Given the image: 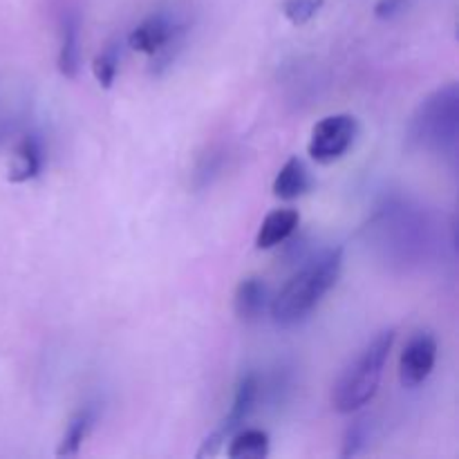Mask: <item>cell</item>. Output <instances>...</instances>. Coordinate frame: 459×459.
I'll use <instances>...</instances> for the list:
<instances>
[{"label":"cell","mask_w":459,"mask_h":459,"mask_svg":"<svg viewBox=\"0 0 459 459\" xmlns=\"http://www.w3.org/2000/svg\"><path fill=\"white\" fill-rule=\"evenodd\" d=\"M45 164V152L43 142L36 134H27L21 139L16 146V155H13V166L9 169L7 179L12 184H22L36 179L43 170Z\"/></svg>","instance_id":"cell-11"},{"label":"cell","mask_w":459,"mask_h":459,"mask_svg":"<svg viewBox=\"0 0 459 459\" xmlns=\"http://www.w3.org/2000/svg\"><path fill=\"white\" fill-rule=\"evenodd\" d=\"M119 43H108L92 61V74L103 90H110L119 72Z\"/></svg>","instance_id":"cell-15"},{"label":"cell","mask_w":459,"mask_h":459,"mask_svg":"<svg viewBox=\"0 0 459 459\" xmlns=\"http://www.w3.org/2000/svg\"><path fill=\"white\" fill-rule=\"evenodd\" d=\"M459 130V90L455 83L430 94L417 108L411 139L435 152H455Z\"/></svg>","instance_id":"cell-3"},{"label":"cell","mask_w":459,"mask_h":459,"mask_svg":"<svg viewBox=\"0 0 459 459\" xmlns=\"http://www.w3.org/2000/svg\"><path fill=\"white\" fill-rule=\"evenodd\" d=\"M408 0H379V3L375 4V16L379 18V21H390V18L399 16V13L406 9Z\"/></svg>","instance_id":"cell-18"},{"label":"cell","mask_w":459,"mask_h":459,"mask_svg":"<svg viewBox=\"0 0 459 459\" xmlns=\"http://www.w3.org/2000/svg\"><path fill=\"white\" fill-rule=\"evenodd\" d=\"M94 421H97V406H83L81 411H76L72 415V420L67 421V429L63 433L61 442H58L56 455L58 457H74L79 455L81 446L88 439L90 430L94 429Z\"/></svg>","instance_id":"cell-13"},{"label":"cell","mask_w":459,"mask_h":459,"mask_svg":"<svg viewBox=\"0 0 459 459\" xmlns=\"http://www.w3.org/2000/svg\"><path fill=\"white\" fill-rule=\"evenodd\" d=\"M372 439V421L370 417H359L352 424L348 426L343 435V448H341V457L352 459L361 455L368 446H370Z\"/></svg>","instance_id":"cell-16"},{"label":"cell","mask_w":459,"mask_h":459,"mask_svg":"<svg viewBox=\"0 0 459 459\" xmlns=\"http://www.w3.org/2000/svg\"><path fill=\"white\" fill-rule=\"evenodd\" d=\"M437 361V341L430 332H417L399 359V381L403 388H417L433 372Z\"/></svg>","instance_id":"cell-6"},{"label":"cell","mask_w":459,"mask_h":459,"mask_svg":"<svg viewBox=\"0 0 459 459\" xmlns=\"http://www.w3.org/2000/svg\"><path fill=\"white\" fill-rule=\"evenodd\" d=\"M323 4H325V0H285L282 3V13H285V18L291 25L300 27L312 21L321 12Z\"/></svg>","instance_id":"cell-17"},{"label":"cell","mask_w":459,"mask_h":459,"mask_svg":"<svg viewBox=\"0 0 459 459\" xmlns=\"http://www.w3.org/2000/svg\"><path fill=\"white\" fill-rule=\"evenodd\" d=\"M309 188H312V175H309V169L300 157H290L272 184L273 195L285 202L299 200Z\"/></svg>","instance_id":"cell-12"},{"label":"cell","mask_w":459,"mask_h":459,"mask_svg":"<svg viewBox=\"0 0 459 459\" xmlns=\"http://www.w3.org/2000/svg\"><path fill=\"white\" fill-rule=\"evenodd\" d=\"M269 300V290L263 278H242L233 294V312L242 323H255L264 314Z\"/></svg>","instance_id":"cell-8"},{"label":"cell","mask_w":459,"mask_h":459,"mask_svg":"<svg viewBox=\"0 0 459 459\" xmlns=\"http://www.w3.org/2000/svg\"><path fill=\"white\" fill-rule=\"evenodd\" d=\"M299 222L300 215L296 209H276L267 213L258 229V236H255V249H273V247L287 242L299 229Z\"/></svg>","instance_id":"cell-10"},{"label":"cell","mask_w":459,"mask_h":459,"mask_svg":"<svg viewBox=\"0 0 459 459\" xmlns=\"http://www.w3.org/2000/svg\"><path fill=\"white\" fill-rule=\"evenodd\" d=\"M260 397V377L255 372H247V375L240 377L236 385V393H233V403L229 408L227 417L220 421L218 429L209 435V437L202 442L200 451L195 453L197 459L215 457L222 451L224 442L231 439L238 430L242 429L247 420L251 417V412L255 411V403H258Z\"/></svg>","instance_id":"cell-4"},{"label":"cell","mask_w":459,"mask_h":459,"mask_svg":"<svg viewBox=\"0 0 459 459\" xmlns=\"http://www.w3.org/2000/svg\"><path fill=\"white\" fill-rule=\"evenodd\" d=\"M182 34V27L169 18L166 13H157V16L146 18L143 22H139L133 31L128 34V45L134 52H143L148 56H155L160 49H164L166 45L173 43Z\"/></svg>","instance_id":"cell-7"},{"label":"cell","mask_w":459,"mask_h":459,"mask_svg":"<svg viewBox=\"0 0 459 459\" xmlns=\"http://www.w3.org/2000/svg\"><path fill=\"white\" fill-rule=\"evenodd\" d=\"M343 272V247H332L305 263L269 303L278 327H294L312 316L321 300L330 294Z\"/></svg>","instance_id":"cell-1"},{"label":"cell","mask_w":459,"mask_h":459,"mask_svg":"<svg viewBox=\"0 0 459 459\" xmlns=\"http://www.w3.org/2000/svg\"><path fill=\"white\" fill-rule=\"evenodd\" d=\"M58 72L65 79H76L81 70V21L76 12H65L61 18V48L56 58Z\"/></svg>","instance_id":"cell-9"},{"label":"cell","mask_w":459,"mask_h":459,"mask_svg":"<svg viewBox=\"0 0 459 459\" xmlns=\"http://www.w3.org/2000/svg\"><path fill=\"white\" fill-rule=\"evenodd\" d=\"M359 137V121L352 115H330L312 128L307 152L318 164H332L345 157Z\"/></svg>","instance_id":"cell-5"},{"label":"cell","mask_w":459,"mask_h":459,"mask_svg":"<svg viewBox=\"0 0 459 459\" xmlns=\"http://www.w3.org/2000/svg\"><path fill=\"white\" fill-rule=\"evenodd\" d=\"M394 334L397 332L393 327L379 332L345 366V370L341 372L334 388H332V406H334L336 412L352 415V412H359L375 399L377 390L381 385V377H384V368L388 363L390 352H393Z\"/></svg>","instance_id":"cell-2"},{"label":"cell","mask_w":459,"mask_h":459,"mask_svg":"<svg viewBox=\"0 0 459 459\" xmlns=\"http://www.w3.org/2000/svg\"><path fill=\"white\" fill-rule=\"evenodd\" d=\"M269 435L260 429L240 430L231 437L227 455L231 459H264L269 455Z\"/></svg>","instance_id":"cell-14"}]
</instances>
